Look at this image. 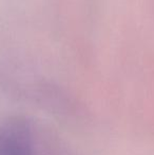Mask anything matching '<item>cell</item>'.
<instances>
[{"instance_id":"6da1fadb","label":"cell","mask_w":154,"mask_h":155,"mask_svg":"<svg viewBox=\"0 0 154 155\" xmlns=\"http://www.w3.org/2000/svg\"><path fill=\"white\" fill-rule=\"evenodd\" d=\"M0 155H33L27 124L12 120L0 128Z\"/></svg>"}]
</instances>
